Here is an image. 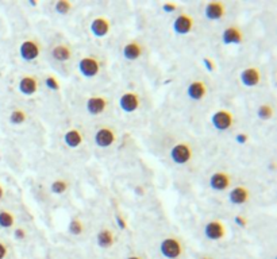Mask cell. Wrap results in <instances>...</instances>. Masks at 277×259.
<instances>
[{
	"label": "cell",
	"instance_id": "7a4b0ae2",
	"mask_svg": "<svg viewBox=\"0 0 277 259\" xmlns=\"http://www.w3.org/2000/svg\"><path fill=\"white\" fill-rule=\"evenodd\" d=\"M169 158L172 159V162L176 165H187L193 158V150L191 145L187 142L176 143L169 151Z\"/></svg>",
	"mask_w": 277,
	"mask_h": 259
},
{
	"label": "cell",
	"instance_id": "d6986e66",
	"mask_svg": "<svg viewBox=\"0 0 277 259\" xmlns=\"http://www.w3.org/2000/svg\"><path fill=\"white\" fill-rule=\"evenodd\" d=\"M144 53V46L138 41H130L123 46V57L127 61H137Z\"/></svg>",
	"mask_w": 277,
	"mask_h": 259
},
{
	"label": "cell",
	"instance_id": "5b68a950",
	"mask_svg": "<svg viewBox=\"0 0 277 259\" xmlns=\"http://www.w3.org/2000/svg\"><path fill=\"white\" fill-rule=\"evenodd\" d=\"M211 124L218 131H227L234 124V115L229 109H218L211 116Z\"/></svg>",
	"mask_w": 277,
	"mask_h": 259
},
{
	"label": "cell",
	"instance_id": "5bb4252c",
	"mask_svg": "<svg viewBox=\"0 0 277 259\" xmlns=\"http://www.w3.org/2000/svg\"><path fill=\"white\" fill-rule=\"evenodd\" d=\"M245 41V34L238 26H229L223 30L222 42L225 45H241Z\"/></svg>",
	"mask_w": 277,
	"mask_h": 259
},
{
	"label": "cell",
	"instance_id": "8fae6325",
	"mask_svg": "<svg viewBox=\"0 0 277 259\" xmlns=\"http://www.w3.org/2000/svg\"><path fill=\"white\" fill-rule=\"evenodd\" d=\"M239 78H241V82H242L243 87H246V88H254V87L260 85V82H261V70L258 69L257 66H249V68H246V69L241 72Z\"/></svg>",
	"mask_w": 277,
	"mask_h": 259
},
{
	"label": "cell",
	"instance_id": "ab89813d",
	"mask_svg": "<svg viewBox=\"0 0 277 259\" xmlns=\"http://www.w3.org/2000/svg\"><path fill=\"white\" fill-rule=\"evenodd\" d=\"M199 259H214V258H211V256H203V258H199Z\"/></svg>",
	"mask_w": 277,
	"mask_h": 259
},
{
	"label": "cell",
	"instance_id": "9a60e30c",
	"mask_svg": "<svg viewBox=\"0 0 277 259\" xmlns=\"http://www.w3.org/2000/svg\"><path fill=\"white\" fill-rule=\"evenodd\" d=\"M227 14L226 4L223 2H210L204 8V15L208 20H220Z\"/></svg>",
	"mask_w": 277,
	"mask_h": 259
},
{
	"label": "cell",
	"instance_id": "d590c367",
	"mask_svg": "<svg viewBox=\"0 0 277 259\" xmlns=\"http://www.w3.org/2000/svg\"><path fill=\"white\" fill-rule=\"evenodd\" d=\"M177 8H179V6L176 3H172V2H171V3L162 4V10H164L165 12H175Z\"/></svg>",
	"mask_w": 277,
	"mask_h": 259
},
{
	"label": "cell",
	"instance_id": "f1b7e54d",
	"mask_svg": "<svg viewBox=\"0 0 277 259\" xmlns=\"http://www.w3.org/2000/svg\"><path fill=\"white\" fill-rule=\"evenodd\" d=\"M45 85L50 89V91H54V92L60 91L59 78L56 77V76H53V74H49V76L45 77Z\"/></svg>",
	"mask_w": 277,
	"mask_h": 259
},
{
	"label": "cell",
	"instance_id": "3957f363",
	"mask_svg": "<svg viewBox=\"0 0 277 259\" xmlns=\"http://www.w3.org/2000/svg\"><path fill=\"white\" fill-rule=\"evenodd\" d=\"M100 69H102V62L99 61V58L95 57V55H86L78 61V72L82 77H96L100 73Z\"/></svg>",
	"mask_w": 277,
	"mask_h": 259
},
{
	"label": "cell",
	"instance_id": "8992f818",
	"mask_svg": "<svg viewBox=\"0 0 277 259\" xmlns=\"http://www.w3.org/2000/svg\"><path fill=\"white\" fill-rule=\"evenodd\" d=\"M204 236L208 240L212 242H218V240H223L227 235V227L223 221L215 219V220L208 221L207 224L204 225Z\"/></svg>",
	"mask_w": 277,
	"mask_h": 259
},
{
	"label": "cell",
	"instance_id": "4316f807",
	"mask_svg": "<svg viewBox=\"0 0 277 259\" xmlns=\"http://www.w3.org/2000/svg\"><path fill=\"white\" fill-rule=\"evenodd\" d=\"M257 116L261 120H269L273 116V108L269 104H261L257 109Z\"/></svg>",
	"mask_w": 277,
	"mask_h": 259
},
{
	"label": "cell",
	"instance_id": "8d00e7d4",
	"mask_svg": "<svg viewBox=\"0 0 277 259\" xmlns=\"http://www.w3.org/2000/svg\"><path fill=\"white\" fill-rule=\"evenodd\" d=\"M4 193H6V189H4L3 184H2V182H0V200H3Z\"/></svg>",
	"mask_w": 277,
	"mask_h": 259
},
{
	"label": "cell",
	"instance_id": "52a82bcc",
	"mask_svg": "<svg viewBox=\"0 0 277 259\" xmlns=\"http://www.w3.org/2000/svg\"><path fill=\"white\" fill-rule=\"evenodd\" d=\"M118 139V135L115 130L111 127H100L98 131L95 132L94 140L95 145L100 149H107L111 147Z\"/></svg>",
	"mask_w": 277,
	"mask_h": 259
},
{
	"label": "cell",
	"instance_id": "4fadbf2b",
	"mask_svg": "<svg viewBox=\"0 0 277 259\" xmlns=\"http://www.w3.org/2000/svg\"><path fill=\"white\" fill-rule=\"evenodd\" d=\"M231 185V176L227 171H215L210 177V188L215 192H223Z\"/></svg>",
	"mask_w": 277,
	"mask_h": 259
},
{
	"label": "cell",
	"instance_id": "ba28073f",
	"mask_svg": "<svg viewBox=\"0 0 277 259\" xmlns=\"http://www.w3.org/2000/svg\"><path fill=\"white\" fill-rule=\"evenodd\" d=\"M119 107L123 112L134 113L141 107V96L140 93L129 91L125 92L119 97Z\"/></svg>",
	"mask_w": 277,
	"mask_h": 259
},
{
	"label": "cell",
	"instance_id": "7402d4cb",
	"mask_svg": "<svg viewBox=\"0 0 277 259\" xmlns=\"http://www.w3.org/2000/svg\"><path fill=\"white\" fill-rule=\"evenodd\" d=\"M115 234L109 228H103L102 231H99L98 236H96V243L100 248H111L115 244Z\"/></svg>",
	"mask_w": 277,
	"mask_h": 259
},
{
	"label": "cell",
	"instance_id": "e575fe53",
	"mask_svg": "<svg viewBox=\"0 0 277 259\" xmlns=\"http://www.w3.org/2000/svg\"><path fill=\"white\" fill-rule=\"evenodd\" d=\"M247 140H249V135L245 134V132H238V134L235 135V142H238L239 145H245Z\"/></svg>",
	"mask_w": 277,
	"mask_h": 259
},
{
	"label": "cell",
	"instance_id": "cb8c5ba5",
	"mask_svg": "<svg viewBox=\"0 0 277 259\" xmlns=\"http://www.w3.org/2000/svg\"><path fill=\"white\" fill-rule=\"evenodd\" d=\"M15 223V215L10 211H0V228H11Z\"/></svg>",
	"mask_w": 277,
	"mask_h": 259
},
{
	"label": "cell",
	"instance_id": "ac0fdd59",
	"mask_svg": "<svg viewBox=\"0 0 277 259\" xmlns=\"http://www.w3.org/2000/svg\"><path fill=\"white\" fill-rule=\"evenodd\" d=\"M229 200L231 204L234 205H243L249 203L250 200V190L243 185H238L233 188L229 194Z\"/></svg>",
	"mask_w": 277,
	"mask_h": 259
},
{
	"label": "cell",
	"instance_id": "ffe728a7",
	"mask_svg": "<svg viewBox=\"0 0 277 259\" xmlns=\"http://www.w3.org/2000/svg\"><path fill=\"white\" fill-rule=\"evenodd\" d=\"M72 55H73V49L68 43H59L51 50V57H53V60L59 62L69 61Z\"/></svg>",
	"mask_w": 277,
	"mask_h": 259
},
{
	"label": "cell",
	"instance_id": "9c48e42d",
	"mask_svg": "<svg viewBox=\"0 0 277 259\" xmlns=\"http://www.w3.org/2000/svg\"><path fill=\"white\" fill-rule=\"evenodd\" d=\"M108 97L102 96V95L88 97L86 101L87 112L91 113V115H102L108 108Z\"/></svg>",
	"mask_w": 277,
	"mask_h": 259
},
{
	"label": "cell",
	"instance_id": "30bf717a",
	"mask_svg": "<svg viewBox=\"0 0 277 259\" xmlns=\"http://www.w3.org/2000/svg\"><path fill=\"white\" fill-rule=\"evenodd\" d=\"M195 27V19L187 12H181L173 22V30L176 34L188 35Z\"/></svg>",
	"mask_w": 277,
	"mask_h": 259
},
{
	"label": "cell",
	"instance_id": "e0dca14e",
	"mask_svg": "<svg viewBox=\"0 0 277 259\" xmlns=\"http://www.w3.org/2000/svg\"><path fill=\"white\" fill-rule=\"evenodd\" d=\"M207 93H208L207 84L204 81H202V80H195V81H192L187 88L188 97L193 101L203 100L204 97L207 96Z\"/></svg>",
	"mask_w": 277,
	"mask_h": 259
},
{
	"label": "cell",
	"instance_id": "484cf974",
	"mask_svg": "<svg viewBox=\"0 0 277 259\" xmlns=\"http://www.w3.org/2000/svg\"><path fill=\"white\" fill-rule=\"evenodd\" d=\"M68 228H69V232L73 236H80L82 232H84L86 227H84V223H82V220L80 217H73V219L70 220Z\"/></svg>",
	"mask_w": 277,
	"mask_h": 259
},
{
	"label": "cell",
	"instance_id": "4dcf8cb0",
	"mask_svg": "<svg viewBox=\"0 0 277 259\" xmlns=\"http://www.w3.org/2000/svg\"><path fill=\"white\" fill-rule=\"evenodd\" d=\"M26 236H27V231H26L23 227H16V228L14 229V238H15V239L23 240Z\"/></svg>",
	"mask_w": 277,
	"mask_h": 259
},
{
	"label": "cell",
	"instance_id": "f35d334b",
	"mask_svg": "<svg viewBox=\"0 0 277 259\" xmlns=\"http://www.w3.org/2000/svg\"><path fill=\"white\" fill-rule=\"evenodd\" d=\"M135 192H137V193H140V194H144V190H142V188H141V186H138L137 189H135Z\"/></svg>",
	"mask_w": 277,
	"mask_h": 259
},
{
	"label": "cell",
	"instance_id": "74e56055",
	"mask_svg": "<svg viewBox=\"0 0 277 259\" xmlns=\"http://www.w3.org/2000/svg\"><path fill=\"white\" fill-rule=\"evenodd\" d=\"M126 259H144V258H142V256H140V255H130V256H127Z\"/></svg>",
	"mask_w": 277,
	"mask_h": 259
},
{
	"label": "cell",
	"instance_id": "6da1fadb",
	"mask_svg": "<svg viewBox=\"0 0 277 259\" xmlns=\"http://www.w3.org/2000/svg\"><path fill=\"white\" fill-rule=\"evenodd\" d=\"M158 250L165 259H179L184 254V244L179 238L168 236V238L161 240Z\"/></svg>",
	"mask_w": 277,
	"mask_h": 259
},
{
	"label": "cell",
	"instance_id": "1f68e13d",
	"mask_svg": "<svg viewBox=\"0 0 277 259\" xmlns=\"http://www.w3.org/2000/svg\"><path fill=\"white\" fill-rule=\"evenodd\" d=\"M8 252H10V247L7 246V243H4L3 240H0V259L7 258Z\"/></svg>",
	"mask_w": 277,
	"mask_h": 259
},
{
	"label": "cell",
	"instance_id": "44dd1931",
	"mask_svg": "<svg viewBox=\"0 0 277 259\" xmlns=\"http://www.w3.org/2000/svg\"><path fill=\"white\" fill-rule=\"evenodd\" d=\"M84 142V136L82 132L78 128H69L65 134H64V143L67 145L69 149H77Z\"/></svg>",
	"mask_w": 277,
	"mask_h": 259
},
{
	"label": "cell",
	"instance_id": "277c9868",
	"mask_svg": "<svg viewBox=\"0 0 277 259\" xmlns=\"http://www.w3.org/2000/svg\"><path fill=\"white\" fill-rule=\"evenodd\" d=\"M42 51V43H39L37 39H24L19 46V55L23 61H35L41 55Z\"/></svg>",
	"mask_w": 277,
	"mask_h": 259
},
{
	"label": "cell",
	"instance_id": "603a6c76",
	"mask_svg": "<svg viewBox=\"0 0 277 259\" xmlns=\"http://www.w3.org/2000/svg\"><path fill=\"white\" fill-rule=\"evenodd\" d=\"M29 115L27 112L24 111L23 108H15L12 109L10 116H8V120H10V123L15 124V126H19V124H23L26 120H27Z\"/></svg>",
	"mask_w": 277,
	"mask_h": 259
},
{
	"label": "cell",
	"instance_id": "2e32d148",
	"mask_svg": "<svg viewBox=\"0 0 277 259\" xmlns=\"http://www.w3.org/2000/svg\"><path fill=\"white\" fill-rule=\"evenodd\" d=\"M111 31V20L105 16H98L92 20L91 23V33L96 38H104L105 35L109 34Z\"/></svg>",
	"mask_w": 277,
	"mask_h": 259
},
{
	"label": "cell",
	"instance_id": "f546056e",
	"mask_svg": "<svg viewBox=\"0 0 277 259\" xmlns=\"http://www.w3.org/2000/svg\"><path fill=\"white\" fill-rule=\"evenodd\" d=\"M203 65H204V68L208 70V72H214V70H216V64H215L214 60L210 57L203 58Z\"/></svg>",
	"mask_w": 277,
	"mask_h": 259
},
{
	"label": "cell",
	"instance_id": "836d02e7",
	"mask_svg": "<svg viewBox=\"0 0 277 259\" xmlns=\"http://www.w3.org/2000/svg\"><path fill=\"white\" fill-rule=\"evenodd\" d=\"M115 221H117V225H118V228H121L122 231H125V229H127V221L123 219L122 216H119V215H117L115 216Z\"/></svg>",
	"mask_w": 277,
	"mask_h": 259
},
{
	"label": "cell",
	"instance_id": "d6a6232c",
	"mask_svg": "<svg viewBox=\"0 0 277 259\" xmlns=\"http://www.w3.org/2000/svg\"><path fill=\"white\" fill-rule=\"evenodd\" d=\"M234 223L238 225L239 228H245L246 225H247V219H246L245 216H241V215H238V216L234 217Z\"/></svg>",
	"mask_w": 277,
	"mask_h": 259
},
{
	"label": "cell",
	"instance_id": "7c38bea8",
	"mask_svg": "<svg viewBox=\"0 0 277 259\" xmlns=\"http://www.w3.org/2000/svg\"><path fill=\"white\" fill-rule=\"evenodd\" d=\"M39 80L34 74H24L19 80L18 84V91L24 96H33L38 92Z\"/></svg>",
	"mask_w": 277,
	"mask_h": 259
},
{
	"label": "cell",
	"instance_id": "d4e9b609",
	"mask_svg": "<svg viewBox=\"0 0 277 259\" xmlns=\"http://www.w3.org/2000/svg\"><path fill=\"white\" fill-rule=\"evenodd\" d=\"M69 188V182L67 180H63V178H60V180H56V181L51 182L50 185V192L53 194H64Z\"/></svg>",
	"mask_w": 277,
	"mask_h": 259
},
{
	"label": "cell",
	"instance_id": "83f0119b",
	"mask_svg": "<svg viewBox=\"0 0 277 259\" xmlns=\"http://www.w3.org/2000/svg\"><path fill=\"white\" fill-rule=\"evenodd\" d=\"M56 11L59 12V14H68V12H70V10L73 8V4L70 3V2H68V0H61V2H57L54 6Z\"/></svg>",
	"mask_w": 277,
	"mask_h": 259
}]
</instances>
